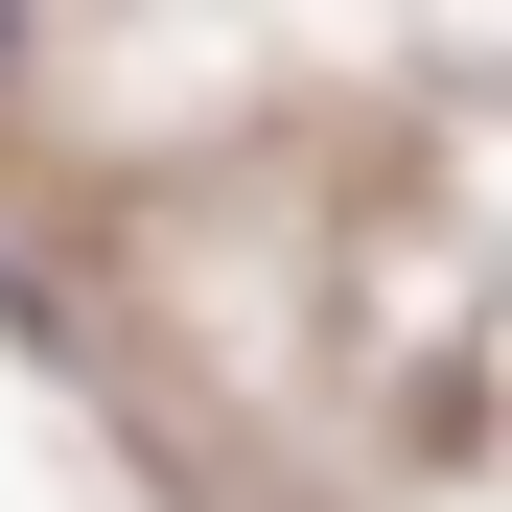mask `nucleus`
<instances>
[{
  "instance_id": "obj_1",
  "label": "nucleus",
  "mask_w": 512,
  "mask_h": 512,
  "mask_svg": "<svg viewBox=\"0 0 512 512\" xmlns=\"http://www.w3.org/2000/svg\"><path fill=\"white\" fill-rule=\"evenodd\" d=\"M0 47H24V0H0Z\"/></svg>"
}]
</instances>
